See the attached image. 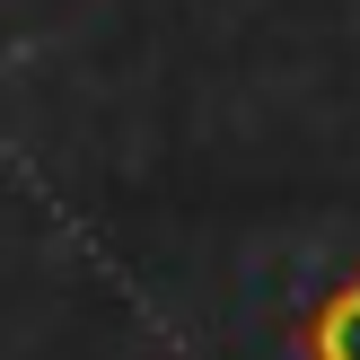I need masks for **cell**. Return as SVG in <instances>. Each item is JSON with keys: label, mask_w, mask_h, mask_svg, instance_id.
Instances as JSON below:
<instances>
[{"label": "cell", "mask_w": 360, "mask_h": 360, "mask_svg": "<svg viewBox=\"0 0 360 360\" xmlns=\"http://www.w3.org/2000/svg\"><path fill=\"white\" fill-rule=\"evenodd\" d=\"M299 352H308V360H360V273H352V281H334V290L308 308Z\"/></svg>", "instance_id": "1"}]
</instances>
